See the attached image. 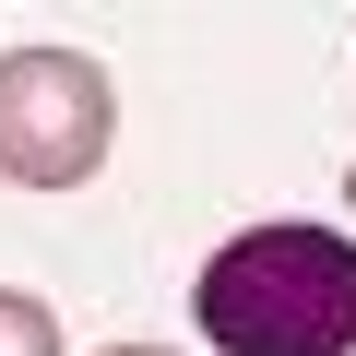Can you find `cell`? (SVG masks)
Segmentation results:
<instances>
[{"instance_id":"cell-1","label":"cell","mask_w":356,"mask_h":356,"mask_svg":"<svg viewBox=\"0 0 356 356\" xmlns=\"http://www.w3.org/2000/svg\"><path fill=\"white\" fill-rule=\"evenodd\" d=\"M202 344L214 356H356V238L344 226H238L202 261Z\"/></svg>"},{"instance_id":"cell-2","label":"cell","mask_w":356,"mask_h":356,"mask_svg":"<svg viewBox=\"0 0 356 356\" xmlns=\"http://www.w3.org/2000/svg\"><path fill=\"white\" fill-rule=\"evenodd\" d=\"M107 131H119V95L83 48H13L0 60V178L83 191L107 166Z\"/></svg>"},{"instance_id":"cell-3","label":"cell","mask_w":356,"mask_h":356,"mask_svg":"<svg viewBox=\"0 0 356 356\" xmlns=\"http://www.w3.org/2000/svg\"><path fill=\"white\" fill-rule=\"evenodd\" d=\"M0 356H60V321L36 297H13V285H0Z\"/></svg>"},{"instance_id":"cell-4","label":"cell","mask_w":356,"mask_h":356,"mask_svg":"<svg viewBox=\"0 0 356 356\" xmlns=\"http://www.w3.org/2000/svg\"><path fill=\"white\" fill-rule=\"evenodd\" d=\"M107 356H166V344H107Z\"/></svg>"},{"instance_id":"cell-5","label":"cell","mask_w":356,"mask_h":356,"mask_svg":"<svg viewBox=\"0 0 356 356\" xmlns=\"http://www.w3.org/2000/svg\"><path fill=\"white\" fill-rule=\"evenodd\" d=\"M344 202H356V166H344Z\"/></svg>"}]
</instances>
